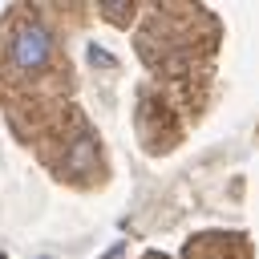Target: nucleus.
Masks as SVG:
<instances>
[{
    "label": "nucleus",
    "instance_id": "nucleus-1",
    "mask_svg": "<svg viewBox=\"0 0 259 259\" xmlns=\"http://www.w3.org/2000/svg\"><path fill=\"white\" fill-rule=\"evenodd\" d=\"M49 57H53L49 32H45L40 24H32V20H20V24L12 28V36H8V61H12V69L36 73V69L49 65Z\"/></svg>",
    "mask_w": 259,
    "mask_h": 259
},
{
    "label": "nucleus",
    "instance_id": "nucleus-2",
    "mask_svg": "<svg viewBox=\"0 0 259 259\" xmlns=\"http://www.w3.org/2000/svg\"><path fill=\"white\" fill-rule=\"evenodd\" d=\"M210 259H223V255H210Z\"/></svg>",
    "mask_w": 259,
    "mask_h": 259
}]
</instances>
